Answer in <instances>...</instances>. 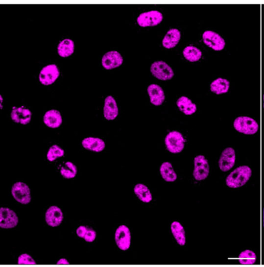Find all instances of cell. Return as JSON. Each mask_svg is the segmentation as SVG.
I'll use <instances>...</instances> for the list:
<instances>
[{
	"label": "cell",
	"mask_w": 264,
	"mask_h": 267,
	"mask_svg": "<svg viewBox=\"0 0 264 267\" xmlns=\"http://www.w3.org/2000/svg\"><path fill=\"white\" fill-rule=\"evenodd\" d=\"M251 175L252 170L249 167L246 165L240 166L228 176L225 182L229 188H241L248 182Z\"/></svg>",
	"instance_id": "cell-1"
},
{
	"label": "cell",
	"mask_w": 264,
	"mask_h": 267,
	"mask_svg": "<svg viewBox=\"0 0 264 267\" xmlns=\"http://www.w3.org/2000/svg\"><path fill=\"white\" fill-rule=\"evenodd\" d=\"M233 126L236 130L246 135L255 134L259 129V125L256 120L248 116H240L236 119Z\"/></svg>",
	"instance_id": "cell-2"
},
{
	"label": "cell",
	"mask_w": 264,
	"mask_h": 267,
	"mask_svg": "<svg viewBox=\"0 0 264 267\" xmlns=\"http://www.w3.org/2000/svg\"><path fill=\"white\" fill-rule=\"evenodd\" d=\"M185 140L183 135L177 131L170 132L165 138V145L170 153H181L185 148Z\"/></svg>",
	"instance_id": "cell-3"
},
{
	"label": "cell",
	"mask_w": 264,
	"mask_h": 267,
	"mask_svg": "<svg viewBox=\"0 0 264 267\" xmlns=\"http://www.w3.org/2000/svg\"><path fill=\"white\" fill-rule=\"evenodd\" d=\"M150 72L156 78L161 81L172 79L174 75L173 69L166 62L162 61L153 62L150 67Z\"/></svg>",
	"instance_id": "cell-4"
},
{
	"label": "cell",
	"mask_w": 264,
	"mask_h": 267,
	"mask_svg": "<svg viewBox=\"0 0 264 267\" xmlns=\"http://www.w3.org/2000/svg\"><path fill=\"white\" fill-rule=\"evenodd\" d=\"M11 193L16 201L22 205H28L31 201L30 188L25 183H15L12 187Z\"/></svg>",
	"instance_id": "cell-5"
},
{
	"label": "cell",
	"mask_w": 264,
	"mask_h": 267,
	"mask_svg": "<svg viewBox=\"0 0 264 267\" xmlns=\"http://www.w3.org/2000/svg\"><path fill=\"white\" fill-rule=\"evenodd\" d=\"M162 13L157 10L145 12L141 13L137 18V24L141 27H148V26H155L159 25L163 21Z\"/></svg>",
	"instance_id": "cell-6"
},
{
	"label": "cell",
	"mask_w": 264,
	"mask_h": 267,
	"mask_svg": "<svg viewBox=\"0 0 264 267\" xmlns=\"http://www.w3.org/2000/svg\"><path fill=\"white\" fill-rule=\"evenodd\" d=\"M193 177L196 181H204L209 174V165L207 159L202 155H198L194 160Z\"/></svg>",
	"instance_id": "cell-7"
},
{
	"label": "cell",
	"mask_w": 264,
	"mask_h": 267,
	"mask_svg": "<svg viewBox=\"0 0 264 267\" xmlns=\"http://www.w3.org/2000/svg\"><path fill=\"white\" fill-rule=\"evenodd\" d=\"M115 240L119 249L126 251L131 245V234L129 228L126 225H120L115 233Z\"/></svg>",
	"instance_id": "cell-8"
},
{
	"label": "cell",
	"mask_w": 264,
	"mask_h": 267,
	"mask_svg": "<svg viewBox=\"0 0 264 267\" xmlns=\"http://www.w3.org/2000/svg\"><path fill=\"white\" fill-rule=\"evenodd\" d=\"M19 218L17 214L10 208H0V228L13 229L18 225Z\"/></svg>",
	"instance_id": "cell-9"
},
{
	"label": "cell",
	"mask_w": 264,
	"mask_h": 267,
	"mask_svg": "<svg viewBox=\"0 0 264 267\" xmlns=\"http://www.w3.org/2000/svg\"><path fill=\"white\" fill-rule=\"evenodd\" d=\"M202 39L205 45L216 51H220L225 48V40L216 32L211 31V30L204 32Z\"/></svg>",
	"instance_id": "cell-10"
},
{
	"label": "cell",
	"mask_w": 264,
	"mask_h": 267,
	"mask_svg": "<svg viewBox=\"0 0 264 267\" xmlns=\"http://www.w3.org/2000/svg\"><path fill=\"white\" fill-rule=\"evenodd\" d=\"M60 75V71L56 65H49L45 66L40 73L39 79L42 85H50L55 82Z\"/></svg>",
	"instance_id": "cell-11"
},
{
	"label": "cell",
	"mask_w": 264,
	"mask_h": 267,
	"mask_svg": "<svg viewBox=\"0 0 264 267\" xmlns=\"http://www.w3.org/2000/svg\"><path fill=\"white\" fill-rule=\"evenodd\" d=\"M236 163V152L232 147H228L222 151L219 160L218 166L220 170L223 172H227L234 167Z\"/></svg>",
	"instance_id": "cell-12"
},
{
	"label": "cell",
	"mask_w": 264,
	"mask_h": 267,
	"mask_svg": "<svg viewBox=\"0 0 264 267\" xmlns=\"http://www.w3.org/2000/svg\"><path fill=\"white\" fill-rule=\"evenodd\" d=\"M123 63V58L118 51L107 52L102 58V65L106 70H112L121 66Z\"/></svg>",
	"instance_id": "cell-13"
},
{
	"label": "cell",
	"mask_w": 264,
	"mask_h": 267,
	"mask_svg": "<svg viewBox=\"0 0 264 267\" xmlns=\"http://www.w3.org/2000/svg\"><path fill=\"white\" fill-rule=\"evenodd\" d=\"M63 219V212L58 207L51 206L47 210L45 214V221L49 226L53 228L59 226Z\"/></svg>",
	"instance_id": "cell-14"
},
{
	"label": "cell",
	"mask_w": 264,
	"mask_h": 267,
	"mask_svg": "<svg viewBox=\"0 0 264 267\" xmlns=\"http://www.w3.org/2000/svg\"><path fill=\"white\" fill-rule=\"evenodd\" d=\"M11 119L16 123L27 125L30 123L32 119V113L30 109L25 107H13L11 113Z\"/></svg>",
	"instance_id": "cell-15"
},
{
	"label": "cell",
	"mask_w": 264,
	"mask_h": 267,
	"mask_svg": "<svg viewBox=\"0 0 264 267\" xmlns=\"http://www.w3.org/2000/svg\"><path fill=\"white\" fill-rule=\"evenodd\" d=\"M147 92L149 97H150V102L153 105L160 106L165 102V92L159 85H156V84L149 85L147 88Z\"/></svg>",
	"instance_id": "cell-16"
},
{
	"label": "cell",
	"mask_w": 264,
	"mask_h": 267,
	"mask_svg": "<svg viewBox=\"0 0 264 267\" xmlns=\"http://www.w3.org/2000/svg\"><path fill=\"white\" fill-rule=\"evenodd\" d=\"M103 113L104 117L107 120H114L118 116V106L113 96H109L105 98Z\"/></svg>",
	"instance_id": "cell-17"
},
{
	"label": "cell",
	"mask_w": 264,
	"mask_h": 267,
	"mask_svg": "<svg viewBox=\"0 0 264 267\" xmlns=\"http://www.w3.org/2000/svg\"><path fill=\"white\" fill-rule=\"evenodd\" d=\"M44 122L45 125L51 129H57L62 124V117L59 111L51 109L45 113L44 116Z\"/></svg>",
	"instance_id": "cell-18"
},
{
	"label": "cell",
	"mask_w": 264,
	"mask_h": 267,
	"mask_svg": "<svg viewBox=\"0 0 264 267\" xmlns=\"http://www.w3.org/2000/svg\"><path fill=\"white\" fill-rule=\"evenodd\" d=\"M181 33L177 29H170L163 39L162 45L167 49L175 48L181 41Z\"/></svg>",
	"instance_id": "cell-19"
},
{
	"label": "cell",
	"mask_w": 264,
	"mask_h": 267,
	"mask_svg": "<svg viewBox=\"0 0 264 267\" xmlns=\"http://www.w3.org/2000/svg\"><path fill=\"white\" fill-rule=\"evenodd\" d=\"M85 149L93 152H102L105 148V144L102 139L88 137L84 139L81 143Z\"/></svg>",
	"instance_id": "cell-20"
},
{
	"label": "cell",
	"mask_w": 264,
	"mask_h": 267,
	"mask_svg": "<svg viewBox=\"0 0 264 267\" xmlns=\"http://www.w3.org/2000/svg\"><path fill=\"white\" fill-rule=\"evenodd\" d=\"M177 105L180 111L187 116L194 114L197 111V106L186 96H181L177 101Z\"/></svg>",
	"instance_id": "cell-21"
},
{
	"label": "cell",
	"mask_w": 264,
	"mask_h": 267,
	"mask_svg": "<svg viewBox=\"0 0 264 267\" xmlns=\"http://www.w3.org/2000/svg\"><path fill=\"white\" fill-rule=\"evenodd\" d=\"M170 229L177 243L181 246L185 245L186 243V236L185 229L181 223L177 221H173L170 225Z\"/></svg>",
	"instance_id": "cell-22"
},
{
	"label": "cell",
	"mask_w": 264,
	"mask_h": 267,
	"mask_svg": "<svg viewBox=\"0 0 264 267\" xmlns=\"http://www.w3.org/2000/svg\"><path fill=\"white\" fill-rule=\"evenodd\" d=\"M74 51V41L70 39H65L59 43L57 46V53L61 57H70Z\"/></svg>",
	"instance_id": "cell-23"
},
{
	"label": "cell",
	"mask_w": 264,
	"mask_h": 267,
	"mask_svg": "<svg viewBox=\"0 0 264 267\" xmlns=\"http://www.w3.org/2000/svg\"><path fill=\"white\" fill-rule=\"evenodd\" d=\"M229 81L225 78H217L211 84L210 89L216 95H222L227 93L229 89Z\"/></svg>",
	"instance_id": "cell-24"
},
{
	"label": "cell",
	"mask_w": 264,
	"mask_h": 267,
	"mask_svg": "<svg viewBox=\"0 0 264 267\" xmlns=\"http://www.w3.org/2000/svg\"><path fill=\"white\" fill-rule=\"evenodd\" d=\"M161 177L167 182H174L177 180V176L173 169L172 164L169 162L163 163L160 168Z\"/></svg>",
	"instance_id": "cell-25"
},
{
	"label": "cell",
	"mask_w": 264,
	"mask_h": 267,
	"mask_svg": "<svg viewBox=\"0 0 264 267\" xmlns=\"http://www.w3.org/2000/svg\"><path fill=\"white\" fill-rule=\"evenodd\" d=\"M134 193L140 200L144 203L151 202L153 196L149 188L143 184H138L134 187Z\"/></svg>",
	"instance_id": "cell-26"
},
{
	"label": "cell",
	"mask_w": 264,
	"mask_h": 267,
	"mask_svg": "<svg viewBox=\"0 0 264 267\" xmlns=\"http://www.w3.org/2000/svg\"><path fill=\"white\" fill-rule=\"evenodd\" d=\"M76 234L78 237L83 239L88 243L94 242L96 240V236H97L96 231L93 228L89 226H84V225L78 227L77 230H76Z\"/></svg>",
	"instance_id": "cell-27"
},
{
	"label": "cell",
	"mask_w": 264,
	"mask_h": 267,
	"mask_svg": "<svg viewBox=\"0 0 264 267\" xmlns=\"http://www.w3.org/2000/svg\"><path fill=\"white\" fill-rule=\"evenodd\" d=\"M183 55L190 62H196L201 59L202 53L195 47L188 46L184 49Z\"/></svg>",
	"instance_id": "cell-28"
},
{
	"label": "cell",
	"mask_w": 264,
	"mask_h": 267,
	"mask_svg": "<svg viewBox=\"0 0 264 267\" xmlns=\"http://www.w3.org/2000/svg\"><path fill=\"white\" fill-rule=\"evenodd\" d=\"M61 174L64 178H74L78 173L77 167L73 163L66 162L61 168Z\"/></svg>",
	"instance_id": "cell-29"
},
{
	"label": "cell",
	"mask_w": 264,
	"mask_h": 267,
	"mask_svg": "<svg viewBox=\"0 0 264 267\" xmlns=\"http://www.w3.org/2000/svg\"><path fill=\"white\" fill-rule=\"evenodd\" d=\"M239 261L242 265H253L257 261V255L253 251L247 249L240 253Z\"/></svg>",
	"instance_id": "cell-30"
},
{
	"label": "cell",
	"mask_w": 264,
	"mask_h": 267,
	"mask_svg": "<svg viewBox=\"0 0 264 267\" xmlns=\"http://www.w3.org/2000/svg\"><path fill=\"white\" fill-rule=\"evenodd\" d=\"M64 155H65V151L63 149H61L59 146L53 145L50 146L47 153V159L52 162L58 157H63Z\"/></svg>",
	"instance_id": "cell-31"
},
{
	"label": "cell",
	"mask_w": 264,
	"mask_h": 267,
	"mask_svg": "<svg viewBox=\"0 0 264 267\" xmlns=\"http://www.w3.org/2000/svg\"><path fill=\"white\" fill-rule=\"evenodd\" d=\"M17 264H18L19 265H37V263H36L35 260L32 258L31 256H30L29 254H26V253H24V254L21 255V256H19Z\"/></svg>",
	"instance_id": "cell-32"
},
{
	"label": "cell",
	"mask_w": 264,
	"mask_h": 267,
	"mask_svg": "<svg viewBox=\"0 0 264 267\" xmlns=\"http://www.w3.org/2000/svg\"><path fill=\"white\" fill-rule=\"evenodd\" d=\"M57 265H69V262L65 258H61L57 262Z\"/></svg>",
	"instance_id": "cell-33"
},
{
	"label": "cell",
	"mask_w": 264,
	"mask_h": 267,
	"mask_svg": "<svg viewBox=\"0 0 264 267\" xmlns=\"http://www.w3.org/2000/svg\"></svg>",
	"instance_id": "cell-34"
}]
</instances>
